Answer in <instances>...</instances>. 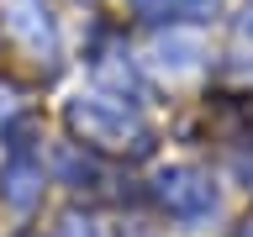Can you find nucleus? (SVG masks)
Returning <instances> with one entry per match:
<instances>
[{
    "instance_id": "nucleus-5",
    "label": "nucleus",
    "mask_w": 253,
    "mask_h": 237,
    "mask_svg": "<svg viewBox=\"0 0 253 237\" xmlns=\"http://www.w3.org/2000/svg\"><path fill=\"white\" fill-rule=\"evenodd\" d=\"M37 185H42V169H32L27 158H16L11 169H5V200H11L16 211H27V205L37 200Z\"/></svg>"
},
{
    "instance_id": "nucleus-1",
    "label": "nucleus",
    "mask_w": 253,
    "mask_h": 237,
    "mask_svg": "<svg viewBox=\"0 0 253 237\" xmlns=\"http://www.w3.org/2000/svg\"><path fill=\"white\" fill-rule=\"evenodd\" d=\"M69 116L84 132V142H132V148H142V126L126 116L122 100H74Z\"/></svg>"
},
{
    "instance_id": "nucleus-3",
    "label": "nucleus",
    "mask_w": 253,
    "mask_h": 237,
    "mask_svg": "<svg viewBox=\"0 0 253 237\" xmlns=\"http://www.w3.org/2000/svg\"><path fill=\"white\" fill-rule=\"evenodd\" d=\"M158 200H164V211L179 221H201L211 205H216V195H211V179L195 169H169L158 174Z\"/></svg>"
},
{
    "instance_id": "nucleus-4",
    "label": "nucleus",
    "mask_w": 253,
    "mask_h": 237,
    "mask_svg": "<svg viewBox=\"0 0 253 237\" xmlns=\"http://www.w3.org/2000/svg\"><path fill=\"white\" fill-rule=\"evenodd\" d=\"M206 47H201V37H195V32H169V37H164V42H158V63H164V69H174V74H179V69H195V58H201Z\"/></svg>"
},
{
    "instance_id": "nucleus-2",
    "label": "nucleus",
    "mask_w": 253,
    "mask_h": 237,
    "mask_svg": "<svg viewBox=\"0 0 253 237\" xmlns=\"http://www.w3.org/2000/svg\"><path fill=\"white\" fill-rule=\"evenodd\" d=\"M0 16H5V32L27 53H37V58H53L58 53V27H53V16H47L42 0H0Z\"/></svg>"
},
{
    "instance_id": "nucleus-7",
    "label": "nucleus",
    "mask_w": 253,
    "mask_h": 237,
    "mask_svg": "<svg viewBox=\"0 0 253 237\" xmlns=\"http://www.w3.org/2000/svg\"><path fill=\"white\" fill-rule=\"evenodd\" d=\"M58 237H100V227H95V221H84V216H63Z\"/></svg>"
},
{
    "instance_id": "nucleus-6",
    "label": "nucleus",
    "mask_w": 253,
    "mask_h": 237,
    "mask_svg": "<svg viewBox=\"0 0 253 237\" xmlns=\"http://www.w3.org/2000/svg\"><path fill=\"white\" fill-rule=\"evenodd\" d=\"M142 16H206L216 11L221 0H132Z\"/></svg>"
}]
</instances>
